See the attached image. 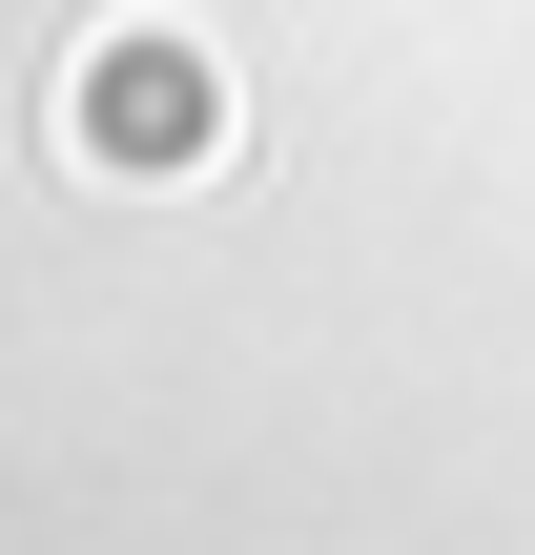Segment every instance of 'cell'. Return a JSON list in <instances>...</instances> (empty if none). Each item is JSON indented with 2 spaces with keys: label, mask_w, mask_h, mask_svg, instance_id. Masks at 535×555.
<instances>
[{
  "label": "cell",
  "mask_w": 535,
  "mask_h": 555,
  "mask_svg": "<svg viewBox=\"0 0 535 555\" xmlns=\"http://www.w3.org/2000/svg\"><path fill=\"white\" fill-rule=\"evenodd\" d=\"M227 144V41L206 21H103L62 62V165H206Z\"/></svg>",
  "instance_id": "cell-1"
}]
</instances>
